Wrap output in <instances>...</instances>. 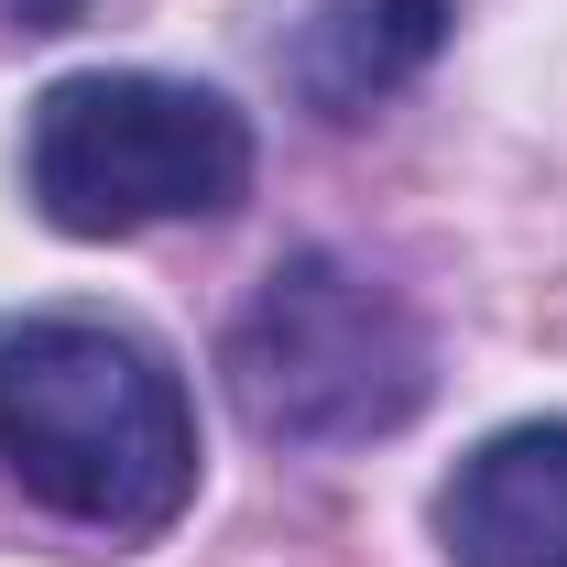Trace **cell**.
Instances as JSON below:
<instances>
[{
  "label": "cell",
  "instance_id": "1",
  "mask_svg": "<svg viewBox=\"0 0 567 567\" xmlns=\"http://www.w3.org/2000/svg\"><path fill=\"white\" fill-rule=\"evenodd\" d=\"M0 470L55 524L142 546L197 492V404L142 328L22 317L0 328Z\"/></svg>",
  "mask_w": 567,
  "mask_h": 567
},
{
  "label": "cell",
  "instance_id": "2",
  "mask_svg": "<svg viewBox=\"0 0 567 567\" xmlns=\"http://www.w3.org/2000/svg\"><path fill=\"white\" fill-rule=\"evenodd\" d=\"M22 197L66 240L229 218L251 197V121L197 76H153V66L55 76L22 121Z\"/></svg>",
  "mask_w": 567,
  "mask_h": 567
},
{
  "label": "cell",
  "instance_id": "3",
  "mask_svg": "<svg viewBox=\"0 0 567 567\" xmlns=\"http://www.w3.org/2000/svg\"><path fill=\"white\" fill-rule=\"evenodd\" d=\"M425 317L339 251H284L229 317V404L284 447H371L425 415Z\"/></svg>",
  "mask_w": 567,
  "mask_h": 567
},
{
  "label": "cell",
  "instance_id": "4",
  "mask_svg": "<svg viewBox=\"0 0 567 567\" xmlns=\"http://www.w3.org/2000/svg\"><path fill=\"white\" fill-rule=\"evenodd\" d=\"M458 567H567V425H502L436 492Z\"/></svg>",
  "mask_w": 567,
  "mask_h": 567
},
{
  "label": "cell",
  "instance_id": "5",
  "mask_svg": "<svg viewBox=\"0 0 567 567\" xmlns=\"http://www.w3.org/2000/svg\"><path fill=\"white\" fill-rule=\"evenodd\" d=\"M436 44H447V0H317L295 22L284 76H295V99L317 121H360L393 87H415L436 66Z\"/></svg>",
  "mask_w": 567,
  "mask_h": 567
},
{
  "label": "cell",
  "instance_id": "6",
  "mask_svg": "<svg viewBox=\"0 0 567 567\" xmlns=\"http://www.w3.org/2000/svg\"><path fill=\"white\" fill-rule=\"evenodd\" d=\"M76 11H87V0H0V22H22V33H55Z\"/></svg>",
  "mask_w": 567,
  "mask_h": 567
}]
</instances>
